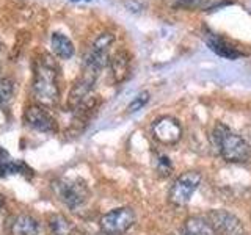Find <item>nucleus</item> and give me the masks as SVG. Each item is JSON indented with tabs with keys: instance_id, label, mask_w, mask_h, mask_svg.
I'll return each instance as SVG.
<instances>
[{
	"instance_id": "1",
	"label": "nucleus",
	"mask_w": 251,
	"mask_h": 235,
	"mask_svg": "<svg viewBox=\"0 0 251 235\" xmlns=\"http://www.w3.org/2000/svg\"><path fill=\"white\" fill-rule=\"evenodd\" d=\"M33 94L43 107H53L60 100L58 66L50 55H41L36 60L33 75Z\"/></svg>"
},
{
	"instance_id": "2",
	"label": "nucleus",
	"mask_w": 251,
	"mask_h": 235,
	"mask_svg": "<svg viewBox=\"0 0 251 235\" xmlns=\"http://www.w3.org/2000/svg\"><path fill=\"white\" fill-rule=\"evenodd\" d=\"M212 144L227 163H245L251 157V147L242 137L234 133L223 122H217L212 129Z\"/></svg>"
},
{
	"instance_id": "3",
	"label": "nucleus",
	"mask_w": 251,
	"mask_h": 235,
	"mask_svg": "<svg viewBox=\"0 0 251 235\" xmlns=\"http://www.w3.org/2000/svg\"><path fill=\"white\" fill-rule=\"evenodd\" d=\"M52 190L58 201H61L71 210L82 207L90 198V188L80 177H60L52 182Z\"/></svg>"
},
{
	"instance_id": "4",
	"label": "nucleus",
	"mask_w": 251,
	"mask_h": 235,
	"mask_svg": "<svg viewBox=\"0 0 251 235\" xmlns=\"http://www.w3.org/2000/svg\"><path fill=\"white\" fill-rule=\"evenodd\" d=\"M201 180H202V176L198 171L182 172L170 188V194H168L170 202L176 207L187 206V204L190 202V199L193 198L195 191L198 190V187L201 185Z\"/></svg>"
},
{
	"instance_id": "5",
	"label": "nucleus",
	"mask_w": 251,
	"mask_h": 235,
	"mask_svg": "<svg viewBox=\"0 0 251 235\" xmlns=\"http://www.w3.org/2000/svg\"><path fill=\"white\" fill-rule=\"evenodd\" d=\"M135 224V212L130 207H118L100 216L99 226L105 235H123Z\"/></svg>"
},
{
	"instance_id": "6",
	"label": "nucleus",
	"mask_w": 251,
	"mask_h": 235,
	"mask_svg": "<svg viewBox=\"0 0 251 235\" xmlns=\"http://www.w3.org/2000/svg\"><path fill=\"white\" fill-rule=\"evenodd\" d=\"M24 124L41 133H57V119L43 105H30L24 113Z\"/></svg>"
},
{
	"instance_id": "7",
	"label": "nucleus",
	"mask_w": 251,
	"mask_h": 235,
	"mask_svg": "<svg viewBox=\"0 0 251 235\" xmlns=\"http://www.w3.org/2000/svg\"><path fill=\"white\" fill-rule=\"evenodd\" d=\"M207 219L217 235H245V227L242 221L227 210H210Z\"/></svg>"
},
{
	"instance_id": "8",
	"label": "nucleus",
	"mask_w": 251,
	"mask_h": 235,
	"mask_svg": "<svg viewBox=\"0 0 251 235\" xmlns=\"http://www.w3.org/2000/svg\"><path fill=\"white\" fill-rule=\"evenodd\" d=\"M152 137L160 141L162 144L173 146L179 143V140L182 138V127H180L179 121L176 118L171 116H160L152 122L151 125Z\"/></svg>"
},
{
	"instance_id": "9",
	"label": "nucleus",
	"mask_w": 251,
	"mask_h": 235,
	"mask_svg": "<svg viewBox=\"0 0 251 235\" xmlns=\"http://www.w3.org/2000/svg\"><path fill=\"white\" fill-rule=\"evenodd\" d=\"M98 77L99 75L93 74L86 69L82 70L80 77L74 82L73 88H71V91H69V96H68V108L71 110V112H75V110L91 96L94 83H96Z\"/></svg>"
},
{
	"instance_id": "10",
	"label": "nucleus",
	"mask_w": 251,
	"mask_h": 235,
	"mask_svg": "<svg viewBox=\"0 0 251 235\" xmlns=\"http://www.w3.org/2000/svg\"><path fill=\"white\" fill-rule=\"evenodd\" d=\"M108 68L113 83H123L130 74V53L124 49L115 52L108 60Z\"/></svg>"
},
{
	"instance_id": "11",
	"label": "nucleus",
	"mask_w": 251,
	"mask_h": 235,
	"mask_svg": "<svg viewBox=\"0 0 251 235\" xmlns=\"http://www.w3.org/2000/svg\"><path fill=\"white\" fill-rule=\"evenodd\" d=\"M16 174H22V176L28 174L31 177L33 176V171L24 162L11 159L5 149L0 147V177H10Z\"/></svg>"
},
{
	"instance_id": "12",
	"label": "nucleus",
	"mask_w": 251,
	"mask_h": 235,
	"mask_svg": "<svg viewBox=\"0 0 251 235\" xmlns=\"http://www.w3.org/2000/svg\"><path fill=\"white\" fill-rule=\"evenodd\" d=\"M206 43L207 46L210 47L212 52H215L217 55L223 58H227V60H235L239 58L242 52L235 49L234 46H231L229 43L226 41L225 38H222L220 35H215V33H206Z\"/></svg>"
},
{
	"instance_id": "13",
	"label": "nucleus",
	"mask_w": 251,
	"mask_h": 235,
	"mask_svg": "<svg viewBox=\"0 0 251 235\" xmlns=\"http://www.w3.org/2000/svg\"><path fill=\"white\" fill-rule=\"evenodd\" d=\"M11 231L14 235H39L41 226L31 215L21 213L14 218Z\"/></svg>"
},
{
	"instance_id": "14",
	"label": "nucleus",
	"mask_w": 251,
	"mask_h": 235,
	"mask_svg": "<svg viewBox=\"0 0 251 235\" xmlns=\"http://www.w3.org/2000/svg\"><path fill=\"white\" fill-rule=\"evenodd\" d=\"M50 44H52V50L53 53L60 57L61 60H69L74 55V44L73 41L66 36L60 33V31H55L50 36Z\"/></svg>"
},
{
	"instance_id": "15",
	"label": "nucleus",
	"mask_w": 251,
	"mask_h": 235,
	"mask_svg": "<svg viewBox=\"0 0 251 235\" xmlns=\"http://www.w3.org/2000/svg\"><path fill=\"white\" fill-rule=\"evenodd\" d=\"M185 235H217L209 219L201 216H190L185 221Z\"/></svg>"
},
{
	"instance_id": "16",
	"label": "nucleus",
	"mask_w": 251,
	"mask_h": 235,
	"mask_svg": "<svg viewBox=\"0 0 251 235\" xmlns=\"http://www.w3.org/2000/svg\"><path fill=\"white\" fill-rule=\"evenodd\" d=\"M49 229L52 235H74V226L61 213H52L49 216Z\"/></svg>"
},
{
	"instance_id": "17",
	"label": "nucleus",
	"mask_w": 251,
	"mask_h": 235,
	"mask_svg": "<svg viewBox=\"0 0 251 235\" xmlns=\"http://www.w3.org/2000/svg\"><path fill=\"white\" fill-rule=\"evenodd\" d=\"M171 5L176 8L198 10V8H210L214 5V0H171Z\"/></svg>"
},
{
	"instance_id": "18",
	"label": "nucleus",
	"mask_w": 251,
	"mask_h": 235,
	"mask_svg": "<svg viewBox=\"0 0 251 235\" xmlns=\"http://www.w3.org/2000/svg\"><path fill=\"white\" fill-rule=\"evenodd\" d=\"M14 83L11 78H0V107L6 105L13 99Z\"/></svg>"
},
{
	"instance_id": "19",
	"label": "nucleus",
	"mask_w": 251,
	"mask_h": 235,
	"mask_svg": "<svg viewBox=\"0 0 251 235\" xmlns=\"http://www.w3.org/2000/svg\"><path fill=\"white\" fill-rule=\"evenodd\" d=\"M154 166H155V171L159 172L162 177H168L173 172V163H171V160L168 159V157L163 155V154H157L155 155Z\"/></svg>"
},
{
	"instance_id": "20",
	"label": "nucleus",
	"mask_w": 251,
	"mask_h": 235,
	"mask_svg": "<svg viewBox=\"0 0 251 235\" xmlns=\"http://www.w3.org/2000/svg\"><path fill=\"white\" fill-rule=\"evenodd\" d=\"M149 102V93L148 91H143V93H140L138 96L133 99L130 104H129V107H127V112L129 113H135V112H138V110H141L143 108L146 104Z\"/></svg>"
},
{
	"instance_id": "21",
	"label": "nucleus",
	"mask_w": 251,
	"mask_h": 235,
	"mask_svg": "<svg viewBox=\"0 0 251 235\" xmlns=\"http://www.w3.org/2000/svg\"><path fill=\"white\" fill-rule=\"evenodd\" d=\"M126 6H127L129 10H132V11H138V10H141V5L137 3L135 0H127V2H126Z\"/></svg>"
}]
</instances>
